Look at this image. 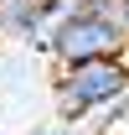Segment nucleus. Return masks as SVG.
I'll return each instance as SVG.
<instances>
[{
  "instance_id": "0eeeda50",
  "label": "nucleus",
  "mask_w": 129,
  "mask_h": 135,
  "mask_svg": "<svg viewBox=\"0 0 129 135\" xmlns=\"http://www.w3.org/2000/svg\"><path fill=\"white\" fill-rule=\"evenodd\" d=\"M0 135H5V130H0Z\"/></svg>"
},
{
  "instance_id": "423d86ee",
  "label": "nucleus",
  "mask_w": 129,
  "mask_h": 135,
  "mask_svg": "<svg viewBox=\"0 0 129 135\" xmlns=\"http://www.w3.org/2000/svg\"><path fill=\"white\" fill-rule=\"evenodd\" d=\"M119 62H124V68H129V47H124V57H119Z\"/></svg>"
},
{
  "instance_id": "f257e3e1",
  "label": "nucleus",
  "mask_w": 129,
  "mask_h": 135,
  "mask_svg": "<svg viewBox=\"0 0 129 135\" xmlns=\"http://www.w3.org/2000/svg\"><path fill=\"white\" fill-rule=\"evenodd\" d=\"M129 94V68L119 57L109 62H83V68H57L52 78V99H57V125L78 130L83 119H98L109 104Z\"/></svg>"
},
{
  "instance_id": "7ed1b4c3",
  "label": "nucleus",
  "mask_w": 129,
  "mask_h": 135,
  "mask_svg": "<svg viewBox=\"0 0 129 135\" xmlns=\"http://www.w3.org/2000/svg\"><path fill=\"white\" fill-rule=\"evenodd\" d=\"M72 11V0H0V31L26 42V47H41L47 31Z\"/></svg>"
},
{
  "instance_id": "f03ea898",
  "label": "nucleus",
  "mask_w": 129,
  "mask_h": 135,
  "mask_svg": "<svg viewBox=\"0 0 129 135\" xmlns=\"http://www.w3.org/2000/svg\"><path fill=\"white\" fill-rule=\"evenodd\" d=\"M129 47V31L124 21H109V16H93V11H67L57 26L47 31V42L36 52H47L57 68H83V62H109V57H124Z\"/></svg>"
},
{
  "instance_id": "20e7f679",
  "label": "nucleus",
  "mask_w": 129,
  "mask_h": 135,
  "mask_svg": "<svg viewBox=\"0 0 129 135\" xmlns=\"http://www.w3.org/2000/svg\"><path fill=\"white\" fill-rule=\"evenodd\" d=\"M31 135H78L72 125H41V130H31Z\"/></svg>"
},
{
  "instance_id": "39448f33",
  "label": "nucleus",
  "mask_w": 129,
  "mask_h": 135,
  "mask_svg": "<svg viewBox=\"0 0 129 135\" xmlns=\"http://www.w3.org/2000/svg\"><path fill=\"white\" fill-rule=\"evenodd\" d=\"M124 31H129V0H124Z\"/></svg>"
}]
</instances>
